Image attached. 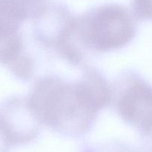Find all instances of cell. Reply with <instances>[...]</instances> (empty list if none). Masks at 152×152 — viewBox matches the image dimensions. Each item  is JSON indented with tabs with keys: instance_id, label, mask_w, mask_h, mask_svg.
<instances>
[{
	"instance_id": "obj_1",
	"label": "cell",
	"mask_w": 152,
	"mask_h": 152,
	"mask_svg": "<svg viewBox=\"0 0 152 152\" xmlns=\"http://www.w3.org/2000/svg\"><path fill=\"white\" fill-rule=\"evenodd\" d=\"M27 97L40 123L63 136L80 137L86 134L99 114L75 81L68 82L54 74L39 78Z\"/></svg>"
},
{
	"instance_id": "obj_2",
	"label": "cell",
	"mask_w": 152,
	"mask_h": 152,
	"mask_svg": "<svg viewBox=\"0 0 152 152\" xmlns=\"http://www.w3.org/2000/svg\"><path fill=\"white\" fill-rule=\"evenodd\" d=\"M137 19L127 6L116 2L95 5L76 16L74 39L86 56L127 46L137 34Z\"/></svg>"
},
{
	"instance_id": "obj_3",
	"label": "cell",
	"mask_w": 152,
	"mask_h": 152,
	"mask_svg": "<svg viewBox=\"0 0 152 152\" xmlns=\"http://www.w3.org/2000/svg\"><path fill=\"white\" fill-rule=\"evenodd\" d=\"M112 89L120 118L138 131L141 137L151 133L152 84L137 72L130 71L117 78Z\"/></svg>"
},
{
	"instance_id": "obj_4",
	"label": "cell",
	"mask_w": 152,
	"mask_h": 152,
	"mask_svg": "<svg viewBox=\"0 0 152 152\" xmlns=\"http://www.w3.org/2000/svg\"><path fill=\"white\" fill-rule=\"evenodd\" d=\"M42 126L27 96H10L0 102V133L10 147L35 140Z\"/></svg>"
},
{
	"instance_id": "obj_5",
	"label": "cell",
	"mask_w": 152,
	"mask_h": 152,
	"mask_svg": "<svg viewBox=\"0 0 152 152\" xmlns=\"http://www.w3.org/2000/svg\"><path fill=\"white\" fill-rule=\"evenodd\" d=\"M75 18L65 3L45 0L31 19L33 36L40 45L56 53L68 37Z\"/></svg>"
},
{
	"instance_id": "obj_6",
	"label": "cell",
	"mask_w": 152,
	"mask_h": 152,
	"mask_svg": "<svg viewBox=\"0 0 152 152\" xmlns=\"http://www.w3.org/2000/svg\"><path fill=\"white\" fill-rule=\"evenodd\" d=\"M75 82L83 96L98 113L112 102V86L97 68L88 67Z\"/></svg>"
},
{
	"instance_id": "obj_7",
	"label": "cell",
	"mask_w": 152,
	"mask_h": 152,
	"mask_svg": "<svg viewBox=\"0 0 152 152\" xmlns=\"http://www.w3.org/2000/svg\"><path fill=\"white\" fill-rule=\"evenodd\" d=\"M132 11L137 21L152 20V0H132Z\"/></svg>"
},
{
	"instance_id": "obj_8",
	"label": "cell",
	"mask_w": 152,
	"mask_h": 152,
	"mask_svg": "<svg viewBox=\"0 0 152 152\" xmlns=\"http://www.w3.org/2000/svg\"><path fill=\"white\" fill-rule=\"evenodd\" d=\"M87 152H139L129 144L122 142H109L97 146H89Z\"/></svg>"
},
{
	"instance_id": "obj_9",
	"label": "cell",
	"mask_w": 152,
	"mask_h": 152,
	"mask_svg": "<svg viewBox=\"0 0 152 152\" xmlns=\"http://www.w3.org/2000/svg\"><path fill=\"white\" fill-rule=\"evenodd\" d=\"M142 143L145 152H152V132L149 134L141 137Z\"/></svg>"
},
{
	"instance_id": "obj_10",
	"label": "cell",
	"mask_w": 152,
	"mask_h": 152,
	"mask_svg": "<svg viewBox=\"0 0 152 152\" xmlns=\"http://www.w3.org/2000/svg\"><path fill=\"white\" fill-rule=\"evenodd\" d=\"M10 146L7 143L5 140L4 139L1 134L0 133V152H7Z\"/></svg>"
}]
</instances>
